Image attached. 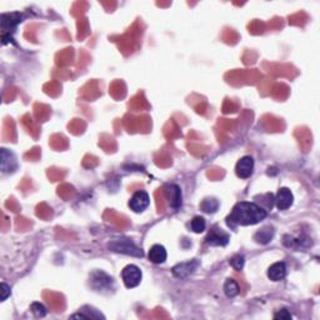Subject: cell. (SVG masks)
Returning a JSON list of instances; mask_svg holds the SVG:
<instances>
[{"mask_svg": "<svg viewBox=\"0 0 320 320\" xmlns=\"http://www.w3.org/2000/svg\"><path fill=\"white\" fill-rule=\"evenodd\" d=\"M167 257L168 254L165 248L163 245H159V244L151 246L149 253H148V258H149L150 262L154 263V264H163V263L167 260Z\"/></svg>", "mask_w": 320, "mask_h": 320, "instance_id": "obj_10", "label": "cell"}, {"mask_svg": "<svg viewBox=\"0 0 320 320\" xmlns=\"http://www.w3.org/2000/svg\"><path fill=\"white\" fill-rule=\"evenodd\" d=\"M266 215H268L266 210L255 203L240 202L234 207L231 213L226 218V224L233 229L238 225L248 226L260 223L265 219Z\"/></svg>", "mask_w": 320, "mask_h": 320, "instance_id": "obj_1", "label": "cell"}, {"mask_svg": "<svg viewBox=\"0 0 320 320\" xmlns=\"http://www.w3.org/2000/svg\"><path fill=\"white\" fill-rule=\"evenodd\" d=\"M1 288H3V297H1V301H5L8 295L10 294V286L6 285L5 283H1Z\"/></svg>", "mask_w": 320, "mask_h": 320, "instance_id": "obj_19", "label": "cell"}, {"mask_svg": "<svg viewBox=\"0 0 320 320\" xmlns=\"http://www.w3.org/2000/svg\"><path fill=\"white\" fill-rule=\"evenodd\" d=\"M150 205V198L149 194L144 190H138L133 194L132 199L129 202L130 210H133L134 213H143L145 209Z\"/></svg>", "mask_w": 320, "mask_h": 320, "instance_id": "obj_4", "label": "cell"}, {"mask_svg": "<svg viewBox=\"0 0 320 320\" xmlns=\"http://www.w3.org/2000/svg\"><path fill=\"white\" fill-rule=\"evenodd\" d=\"M239 284L234 279H228L224 284V291L228 298H234L239 294Z\"/></svg>", "mask_w": 320, "mask_h": 320, "instance_id": "obj_13", "label": "cell"}, {"mask_svg": "<svg viewBox=\"0 0 320 320\" xmlns=\"http://www.w3.org/2000/svg\"><path fill=\"white\" fill-rule=\"evenodd\" d=\"M294 202V196L293 193L289 190L288 188H280L279 191L277 194V198H275V205L279 210H286L293 205Z\"/></svg>", "mask_w": 320, "mask_h": 320, "instance_id": "obj_7", "label": "cell"}, {"mask_svg": "<svg viewBox=\"0 0 320 320\" xmlns=\"http://www.w3.org/2000/svg\"><path fill=\"white\" fill-rule=\"evenodd\" d=\"M286 275V265L284 263H275L268 269V278L273 282H280Z\"/></svg>", "mask_w": 320, "mask_h": 320, "instance_id": "obj_11", "label": "cell"}, {"mask_svg": "<svg viewBox=\"0 0 320 320\" xmlns=\"http://www.w3.org/2000/svg\"><path fill=\"white\" fill-rule=\"evenodd\" d=\"M198 268V262H188V263H182V264H178L176 266L173 268V274L176 278H187L188 275H190L191 273H194V270Z\"/></svg>", "mask_w": 320, "mask_h": 320, "instance_id": "obj_9", "label": "cell"}, {"mask_svg": "<svg viewBox=\"0 0 320 320\" xmlns=\"http://www.w3.org/2000/svg\"><path fill=\"white\" fill-rule=\"evenodd\" d=\"M32 312L37 318H43L46 315L45 306L40 303H33L32 304Z\"/></svg>", "mask_w": 320, "mask_h": 320, "instance_id": "obj_16", "label": "cell"}, {"mask_svg": "<svg viewBox=\"0 0 320 320\" xmlns=\"http://www.w3.org/2000/svg\"><path fill=\"white\" fill-rule=\"evenodd\" d=\"M244 263H245V260H244V257H242V255H235V257L230 259V265L235 270H242L243 266H244Z\"/></svg>", "mask_w": 320, "mask_h": 320, "instance_id": "obj_17", "label": "cell"}, {"mask_svg": "<svg viewBox=\"0 0 320 320\" xmlns=\"http://www.w3.org/2000/svg\"><path fill=\"white\" fill-rule=\"evenodd\" d=\"M219 207V203L215 199H205L202 204V209L205 213H214Z\"/></svg>", "mask_w": 320, "mask_h": 320, "instance_id": "obj_15", "label": "cell"}, {"mask_svg": "<svg viewBox=\"0 0 320 320\" xmlns=\"http://www.w3.org/2000/svg\"><path fill=\"white\" fill-rule=\"evenodd\" d=\"M254 170V159L251 156H243L235 167V173L240 179H248Z\"/></svg>", "mask_w": 320, "mask_h": 320, "instance_id": "obj_6", "label": "cell"}, {"mask_svg": "<svg viewBox=\"0 0 320 320\" xmlns=\"http://www.w3.org/2000/svg\"><path fill=\"white\" fill-rule=\"evenodd\" d=\"M274 319H285V320H289L291 319V314L290 313L286 310V309H282V310H279L278 313H275L274 314Z\"/></svg>", "mask_w": 320, "mask_h": 320, "instance_id": "obj_18", "label": "cell"}, {"mask_svg": "<svg viewBox=\"0 0 320 320\" xmlns=\"http://www.w3.org/2000/svg\"><path fill=\"white\" fill-rule=\"evenodd\" d=\"M273 235H274V230L270 226H266V228H263L255 234V240L260 244H266V243L270 242L273 239Z\"/></svg>", "mask_w": 320, "mask_h": 320, "instance_id": "obj_12", "label": "cell"}, {"mask_svg": "<svg viewBox=\"0 0 320 320\" xmlns=\"http://www.w3.org/2000/svg\"><path fill=\"white\" fill-rule=\"evenodd\" d=\"M229 243V235L222 229L214 228L207 237V244L211 246H225Z\"/></svg>", "mask_w": 320, "mask_h": 320, "instance_id": "obj_8", "label": "cell"}, {"mask_svg": "<svg viewBox=\"0 0 320 320\" xmlns=\"http://www.w3.org/2000/svg\"><path fill=\"white\" fill-rule=\"evenodd\" d=\"M109 249L113 251H115V253L127 254V255H132V257H143V251L129 239L114 240V242H112L109 244Z\"/></svg>", "mask_w": 320, "mask_h": 320, "instance_id": "obj_2", "label": "cell"}, {"mask_svg": "<svg viewBox=\"0 0 320 320\" xmlns=\"http://www.w3.org/2000/svg\"><path fill=\"white\" fill-rule=\"evenodd\" d=\"M165 198L173 209H178L182 205V191L180 188L175 184H168L164 188Z\"/></svg>", "mask_w": 320, "mask_h": 320, "instance_id": "obj_5", "label": "cell"}, {"mask_svg": "<svg viewBox=\"0 0 320 320\" xmlns=\"http://www.w3.org/2000/svg\"><path fill=\"white\" fill-rule=\"evenodd\" d=\"M205 228H207V223H205V219L202 218V216H195L190 222V229L194 233H203V231L205 230Z\"/></svg>", "mask_w": 320, "mask_h": 320, "instance_id": "obj_14", "label": "cell"}, {"mask_svg": "<svg viewBox=\"0 0 320 320\" xmlns=\"http://www.w3.org/2000/svg\"><path fill=\"white\" fill-rule=\"evenodd\" d=\"M143 278V273L140 270V268H138L134 264H130V265L125 266L123 270H121V279L124 282L125 286L128 289H133L140 284Z\"/></svg>", "mask_w": 320, "mask_h": 320, "instance_id": "obj_3", "label": "cell"}]
</instances>
